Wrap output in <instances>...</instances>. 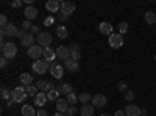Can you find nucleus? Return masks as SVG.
<instances>
[{
  "instance_id": "f257e3e1",
  "label": "nucleus",
  "mask_w": 156,
  "mask_h": 116,
  "mask_svg": "<svg viewBox=\"0 0 156 116\" xmlns=\"http://www.w3.org/2000/svg\"><path fill=\"white\" fill-rule=\"evenodd\" d=\"M17 55V46L14 43H6L3 47H2V57H5L6 60H12Z\"/></svg>"
},
{
  "instance_id": "f03ea898",
  "label": "nucleus",
  "mask_w": 156,
  "mask_h": 116,
  "mask_svg": "<svg viewBox=\"0 0 156 116\" xmlns=\"http://www.w3.org/2000/svg\"><path fill=\"white\" fill-rule=\"evenodd\" d=\"M51 64H53V63H48V61H45V60H36V61L33 63L31 68H33V71H34L36 74L42 75V74L47 72V69L51 68Z\"/></svg>"
},
{
  "instance_id": "7ed1b4c3",
  "label": "nucleus",
  "mask_w": 156,
  "mask_h": 116,
  "mask_svg": "<svg viewBox=\"0 0 156 116\" xmlns=\"http://www.w3.org/2000/svg\"><path fill=\"white\" fill-rule=\"evenodd\" d=\"M27 91H25V88H22V86H16L14 89L11 91V99L14 100V102H22V100H25L27 99Z\"/></svg>"
},
{
  "instance_id": "20e7f679",
  "label": "nucleus",
  "mask_w": 156,
  "mask_h": 116,
  "mask_svg": "<svg viewBox=\"0 0 156 116\" xmlns=\"http://www.w3.org/2000/svg\"><path fill=\"white\" fill-rule=\"evenodd\" d=\"M36 41H37V44L41 46V47H50V44H51V41H53V38H51V35L50 33H47V32H41L37 35V38H36Z\"/></svg>"
},
{
  "instance_id": "39448f33",
  "label": "nucleus",
  "mask_w": 156,
  "mask_h": 116,
  "mask_svg": "<svg viewBox=\"0 0 156 116\" xmlns=\"http://www.w3.org/2000/svg\"><path fill=\"white\" fill-rule=\"evenodd\" d=\"M27 54H28V57H30V58H33V60L36 61V60H39V58H41V57L44 55V47H41L39 44H34V46L28 47Z\"/></svg>"
},
{
  "instance_id": "423d86ee",
  "label": "nucleus",
  "mask_w": 156,
  "mask_h": 116,
  "mask_svg": "<svg viewBox=\"0 0 156 116\" xmlns=\"http://www.w3.org/2000/svg\"><path fill=\"white\" fill-rule=\"evenodd\" d=\"M17 28H16V25L14 24H11V22H8L5 27H0V33H2V36H9V38H12V36H17Z\"/></svg>"
},
{
  "instance_id": "0eeeda50",
  "label": "nucleus",
  "mask_w": 156,
  "mask_h": 116,
  "mask_svg": "<svg viewBox=\"0 0 156 116\" xmlns=\"http://www.w3.org/2000/svg\"><path fill=\"white\" fill-rule=\"evenodd\" d=\"M109 46H111L112 49H120V47L123 46V38H122V35H120V33H112V35L109 36Z\"/></svg>"
},
{
  "instance_id": "6e6552de",
  "label": "nucleus",
  "mask_w": 156,
  "mask_h": 116,
  "mask_svg": "<svg viewBox=\"0 0 156 116\" xmlns=\"http://www.w3.org/2000/svg\"><path fill=\"white\" fill-rule=\"evenodd\" d=\"M56 50V58H59V60H69L70 58V55H72V52H70V49L67 47V46H59L58 49H55Z\"/></svg>"
},
{
  "instance_id": "1a4fd4ad",
  "label": "nucleus",
  "mask_w": 156,
  "mask_h": 116,
  "mask_svg": "<svg viewBox=\"0 0 156 116\" xmlns=\"http://www.w3.org/2000/svg\"><path fill=\"white\" fill-rule=\"evenodd\" d=\"M106 102H108V99H106L105 94H95V96L92 97V105H94L95 108L105 107V105H106Z\"/></svg>"
},
{
  "instance_id": "9d476101",
  "label": "nucleus",
  "mask_w": 156,
  "mask_h": 116,
  "mask_svg": "<svg viewBox=\"0 0 156 116\" xmlns=\"http://www.w3.org/2000/svg\"><path fill=\"white\" fill-rule=\"evenodd\" d=\"M50 74L55 77V79H61V77L64 75V68L61 66L59 63H53L50 68Z\"/></svg>"
},
{
  "instance_id": "9b49d317",
  "label": "nucleus",
  "mask_w": 156,
  "mask_h": 116,
  "mask_svg": "<svg viewBox=\"0 0 156 116\" xmlns=\"http://www.w3.org/2000/svg\"><path fill=\"white\" fill-rule=\"evenodd\" d=\"M73 11H75V3L73 2H62L61 3V14L70 16Z\"/></svg>"
},
{
  "instance_id": "f8f14e48",
  "label": "nucleus",
  "mask_w": 156,
  "mask_h": 116,
  "mask_svg": "<svg viewBox=\"0 0 156 116\" xmlns=\"http://www.w3.org/2000/svg\"><path fill=\"white\" fill-rule=\"evenodd\" d=\"M125 113H126V116H142V108L134 104H129L125 108Z\"/></svg>"
},
{
  "instance_id": "ddd939ff",
  "label": "nucleus",
  "mask_w": 156,
  "mask_h": 116,
  "mask_svg": "<svg viewBox=\"0 0 156 116\" xmlns=\"http://www.w3.org/2000/svg\"><path fill=\"white\" fill-rule=\"evenodd\" d=\"M45 9L48 13H58V11H61V3L58 0H48L45 3Z\"/></svg>"
},
{
  "instance_id": "4468645a",
  "label": "nucleus",
  "mask_w": 156,
  "mask_h": 116,
  "mask_svg": "<svg viewBox=\"0 0 156 116\" xmlns=\"http://www.w3.org/2000/svg\"><path fill=\"white\" fill-rule=\"evenodd\" d=\"M23 14H25V17H27V21L36 19V16H37V8L33 6V5H28L27 8L23 9Z\"/></svg>"
},
{
  "instance_id": "2eb2a0df",
  "label": "nucleus",
  "mask_w": 156,
  "mask_h": 116,
  "mask_svg": "<svg viewBox=\"0 0 156 116\" xmlns=\"http://www.w3.org/2000/svg\"><path fill=\"white\" fill-rule=\"evenodd\" d=\"M36 86H37V89H41V93H48V91H51L55 86H53V83H50V82H44V80H39L37 83H36Z\"/></svg>"
},
{
  "instance_id": "dca6fc26",
  "label": "nucleus",
  "mask_w": 156,
  "mask_h": 116,
  "mask_svg": "<svg viewBox=\"0 0 156 116\" xmlns=\"http://www.w3.org/2000/svg\"><path fill=\"white\" fill-rule=\"evenodd\" d=\"M64 68H66L67 71H70V72H76L78 69H80V64H78V61H73L72 58H69V60L64 61Z\"/></svg>"
},
{
  "instance_id": "f3484780",
  "label": "nucleus",
  "mask_w": 156,
  "mask_h": 116,
  "mask_svg": "<svg viewBox=\"0 0 156 116\" xmlns=\"http://www.w3.org/2000/svg\"><path fill=\"white\" fill-rule=\"evenodd\" d=\"M98 30H100L101 35H108V36H111V35H112V25H111L109 22H100Z\"/></svg>"
},
{
  "instance_id": "a211bd4d",
  "label": "nucleus",
  "mask_w": 156,
  "mask_h": 116,
  "mask_svg": "<svg viewBox=\"0 0 156 116\" xmlns=\"http://www.w3.org/2000/svg\"><path fill=\"white\" fill-rule=\"evenodd\" d=\"M44 58L48 63H53V60L56 58V50H53L51 47H45L44 49Z\"/></svg>"
},
{
  "instance_id": "6ab92c4d",
  "label": "nucleus",
  "mask_w": 156,
  "mask_h": 116,
  "mask_svg": "<svg viewBox=\"0 0 156 116\" xmlns=\"http://www.w3.org/2000/svg\"><path fill=\"white\" fill-rule=\"evenodd\" d=\"M45 102H48V97H47V93H39L36 97H34V104L37 107H44Z\"/></svg>"
},
{
  "instance_id": "aec40b11",
  "label": "nucleus",
  "mask_w": 156,
  "mask_h": 116,
  "mask_svg": "<svg viewBox=\"0 0 156 116\" xmlns=\"http://www.w3.org/2000/svg\"><path fill=\"white\" fill-rule=\"evenodd\" d=\"M56 108L59 113H66L69 110V102L66 99H58L56 100Z\"/></svg>"
},
{
  "instance_id": "412c9836",
  "label": "nucleus",
  "mask_w": 156,
  "mask_h": 116,
  "mask_svg": "<svg viewBox=\"0 0 156 116\" xmlns=\"http://www.w3.org/2000/svg\"><path fill=\"white\" fill-rule=\"evenodd\" d=\"M94 105L92 104H84L83 107H81V110H80V113H81V116H92L94 114Z\"/></svg>"
},
{
  "instance_id": "4be33fe9",
  "label": "nucleus",
  "mask_w": 156,
  "mask_h": 116,
  "mask_svg": "<svg viewBox=\"0 0 156 116\" xmlns=\"http://www.w3.org/2000/svg\"><path fill=\"white\" fill-rule=\"evenodd\" d=\"M58 91H59V94L67 96V94L73 93V88H72V85H70V83H62V85L58 88Z\"/></svg>"
},
{
  "instance_id": "5701e85b",
  "label": "nucleus",
  "mask_w": 156,
  "mask_h": 116,
  "mask_svg": "<svg viewBox=\"0 0 156 116\" xmlns=\"http://www.w3.org/2000/svg\"><path fill=\"white\" fill-rule=\"evenodd\" d=\"M22 46H25V47H31V46H34V35H31V33H27V36L22 39Z\"/></svg>"
},
{
  "instance_id": "b1692460",
  "label": "nucleus",
  "mask_w": 156,
  "mask_h": 116,
  "mask_svg": "<svg viewBox=\"0 0 156 116\" xmlns=\"http://www.w3.org/2000/svg\"><path fill=\"white\" fill-rule=\"evenodd\" d=\"M22 114L23 116H34V114H37V111H34V108L31 105L25 104V105H22Z\"/></svg>"
},
{
  "instance_id": "393cba45",
  "label": "nucleus",
  "mask_w": 156,
  "mask_h": 116,
  "mask_svg": "<svg viewBox=\"0 0 156 116\" xmlns=\"http://www.w3.org/2000/svg\"><path fill=\"white\" fill-rule=\"evenodd\" d=\"M144 19H145V22H147L148 25L156 24V14H154L153 11H147L145 14H144Z\"/></svg>"
},
{
  "instance_id": "a878e982",
  "label": "nucleus",
  "mask_w": 156,
  "mask_h": 116,
  "mask_svg": "<svg viewBox=\"0 0 156 116\" xmlns=\"http://www.w3.org/2000/svg\"><path fill=\"white\" fill-rule=\"evenodd\" d=\"M20 82H22V85H25V86L31 85V82H33V75H30V74H27V72H23V74L20 75Z\"/></svg>"
},
{
  "instance_id": "bb28decb",
  "label": "nucleus",
  "mask_w": 156,
  "mask_h": 116,
  "mask_svg": "<svg viewBox=\"0 0 156 116\" xmlns=\"http://www.w3.org/2000/svg\"><path fill=\"white\" fill-rule=\"evenodd\" d=\"M25 91H27V94H28V96H33V97H36V96L39 94L37 86H36V85H28V86H25Z\"/></svg>"
},
{
  "instance_id": "cd10ccee",
  "label": "nucleus",
  "mask_w": 156,
  "mask_h": 116,
  "mask_svg": "<svg viewBox=\"0 0 156 116\" xmlns=\"http://www.w3.org/2000/svg\"><path fill=\"white\" fill-rule=\"evenodd\" d=\"M56 35L61 38V39H66L67 35H69V32H67V28L64 27V25H59V27L56 28Z\"/></svg>"
},
{
  "instance_id": "c85d7f7f",
  "label": "nucleus",
  "mask_w": 156,
  "mask_h": 116,
  "mask_svg": "<svg viewBox=\"0 0 156 116\" xmlns=\"http://www.w3.org/2000/svg\"><path fill=\"white\" fill-rule=\"evenodd\" d=\"M47 97H48V100H58V99H59V91L53 88L51 91L47 93Z\"/></svg>"
},
{
  "instance_id": "c756f323",
  "label": "nucleus",
  "mask_w": 156,
  "mask_h": 116,
  "mask_svg": "<svg viewBox=\"0 0 156 116\" xmlns=\"http://www.w3.org/2000/svg\"><path fill=\"white\" fill-rule=\"evenodd\" d=\"M78 100L83 102V105H84V104H87L89 100H92V96H90L89 93H81L80 96H78Z\"/></svg>"
},
{
  "instance_id": "7c9ffc66",
  "label": "nucleus",
  "mask_w": 156,
  "mask_h": 116,
  "mask_svg": "<svg viewBox=\"0 0 156 116\" xmlns=\"http://www.w3.org/2000/svg\"><path fill=\"white\" fill-rule=\"evenodd\" d=\"M66 100L69 102L70 105H73V104H76V102H78V96H76L75 93H70V94L66 96Z\"/></svg>"
},
{
  "instance_id": "2f4dec72",
  "label": "nucleus",
  "mask_w": 156,
  "mask_h": 116,
  "mask_svg": "<svg viewBox=\"0 0 156 116\" xmlns=\"http://www.w3.org/2000/svg\"><path fill=\"white\" fill-rule=\"evenodd\" d=\"M126 32H128V22H120L119 24V33L123 36Z\"/></svg>"
},
{
  "instance_id": "473e14b6",
  "label": "nucleus",
  "mask_w": 156,
  "mask_h": 116,
  "mask_svg": "<svg viewBox=\"0 0 156 116\" xmlns=\"http://www.w3.org/2000/svg\"><path fill=\"white\" fill-rule=\"evenodd\" d=\"M117 89H119V91H122V93H126V91H128V85H126L125 82H119V83H117Z\"/></svg>"
},
{
  "instance_id": "72a5a7b5",
  "label": "nucleus",
  "mask_w": 156,
  "mask_h": 116,
  "mask_svg": "<svg viewBox=\"0 0 156 116\" xmlns=\"http://www.w3.org/2000/svg\"><path fill=\"white\" fill-rule=\"evenodd\" d=\"M76 111H78V110H76V107H75V105H70V107H69V110H67L66 113H64V116H73V114H76Z\"/></svg>"
},
{
  "instance_id": "f704fd0d",
  "label": "nucleus",
  "mask_w": 156,
  "mask_h": 116,
  "mask_svg": "<svg viewBox=\"0 0 156 116\" xmlns=\"http://www.w3.org/2000/svg\"><path fill=\"white\" fill-rule=\"evenodd\" d=\"M0 94H2V99H5V100H9L11 99V93L8 91L6 88H2V93H0Z\"/></svg>"
},
{
  "instance_id": "c9c22d12",
  "label": "nucleus",
  "mask_w": 156,
  "mask_h": 116,
  "mask_svg": "<svg viewBox=\"0 0 156 116\" xmlns=\"http://www.w3.org/2000/svg\"><path fill=\"white\" fill-rule=\"evenodd\" d=\"M31 28H33V25H31V22L30 21H25V22H22V30H30L31 32Z\"/></svg>"
},
{
  "instance_id": "e433bc0d",
  "label": "nucleus",
  "mask_w": 156,
  "mask_h": 116,
  "mask_svg": "<svg viewBox=\"0 0 156 116\" xmlns=\"http://www.w3.org/2000/svg\"><path fill=\"white\" fill-rule=\"evenodd\" d=\"M133 99H134V91H129L128 89L125 93V100H133Z\"/></svg>"
},
{
  "instance_id": "4c0bfd02",
  "label": "nucleus",
  "mask_w": 156,
  "mask_h": 116,
  "mask_svg": "<svg viewBox=\"0 0 156 116\" xmlns=\"http://www.w3.org/2000/svg\"><path fill=\"white\" fill-rule=\"evenodd\" d=\"M69 49H70V52H80V46H78L76 43H72L69 46Z\"/></svg>"
},
{
  "instance_id": "58836bf2",
  "label": "nucleus",
  "mask_w": 156,
  "mask_h": 116,
  "mask_svg": "<svg viewBox=\"0 0 156 116\" xmlns=\"http://www.w3.org/2000/svg\"><path fill=\"white\" fill-rule=\"evenodd\" d=\"M53 22H55V19L51 17V16H48V17H45V21H44V25H47V27H50V25L53 24Z\"/></svg>"
},
{
  "instance_id": "ea45409f",
  "label": "nucleus",
  "mask_w": 156,
  "mask_h": 116,
  "mask_svg": "<svg viewBox=\"0 0 156 116\" xmlns=\"http://www.w3.org/2000/svg\"><path fill=\"white\" fill-rule=\"evenodd\" d=\"M25 36H27V33H25V30H19V32H17V36H16V38H19V39L22 41Z\"/></svg>"
},
{
  "instance_id": "a19ab883",
  "label": "nucleus",
  "mask_w": 156,
  "mask_h": 116,
  "mask_svg": "<svg viewBox=\"0 0 156 116\" xmlns=\"http://www.w3.org/2000/svg\"><path fill=\"white\" fill-rule=\"evenodd\" d=\"M80 58H81V54L80 52H72V60L73 61H78Z\"/></svg>"
},
{
  "instance_id": "79ce46f5",
  "label": "nucleus",
  "mask_w": 156,
  "mask_h": 116,
  "mask_svg": "<svg viewBox=\"0 0 156 116\" xmlns=\"http://www.w3.org/2000/svg\"><path fill=\"white\" fill-rule=\"evenodd\" d=\"M0 24H2L0 27H5V25L8 24V21H6V16H5V14H2V16H0Z\"/></svg>"
},
{
  "instance_id": "37998d69",
  "label": "nucleus",
  "mask_w": 156,
  "mask_h": 116,
  "mask_svg": "<svg viewBox=\"0 0 156 116\" xmlns=\"http://www.w3.org/2000/svg\"><path fill=\"white\" fill-rule=\"evenodd\" d=\"M6 64H8V60H6L5 57H2V58H0V66H2V68H6Z\"/></svg>"
},
{
  "instance_id": "c03bdc74",
  "label": "nucleus",
  "mask_w": 156,
  "mask_h": 116,
  "mask_svg": "<svg viewBox=\"0 0 156 116\" xmlns=\"http://www.w3.org/2000/svg\"><path fill=\"white\" fill-rule=\"evenodd\" d=\"M20 5H22V0H14V2L11 3V6H12V8H19Z\"/></svg>"
},
{
  "instance_id": "a18cd8bd",
  "label": "nucleus",
  "mask_w": 156,
  "mask_h": 116,
  "mask_svg": "<svg viewBox=\"0 0 156 116\" xmlns=\"http://www.w3.org/2000/svg\"><path fill=\"white\" fill-rule=\"evenodd\" d=\"M34 33H36V35L41 33V32H39V28L36 27V25H33V28H31V35H34Z\"/></svg>"
},
{
  "instance_id": "49530a36",
  "label": "nucleus",
  "mask_w": 156,
  "mask_h": 116,
  "mask_svg": "<svg viewBox=\"0 0 156 116\" xmlns=\"http://www.w3.org/2000/svg\"><path fill=\"white\" fill-rule=\"evenodd\" d=\"M114 116H126V113H125V110H123V111L119 110V111H115V113H114Z\"/></svg>"
},
{
  "instance_id": "de8ad7c7",
  "label": "nucleus",
  "mask_w": 156,
  "mask_h": 116,
  "mask_svg": "<svg viewBox=\"0 0 156 116\" xmlns=\"http://www.w3.org/2000/svg\"><path fill=\"white\" fill-rule=\"evenodd\" d=\"M37 116H47V111L45 110H39L37 111Z\"/></svg>"
},
{
  "instance_id": "09e8293b",
  "label": "nucleus",
  "mask_w": 156,
  "mask_h": 116,
  "mask_svg": "<svg viewBox=\"0 0 156 116\" xmlns=\"http://www.w3.org/2000/svg\"><path fill=\"white\" fill-rule=\"evenodd\" d=\"M66 21H67V16H64V14L59 16V22H66Z\"/></svg>"
},
{
  "instance_id": "8fccbe9b",
  "label": "nucleus",
  "mask_w": 156,
  "mask_h": 116,
  "mask_svg": "<svg viewBox=\"0 0 156 116\" xmlns=\"http://www.w3.org/2000/svg\"><path fill=\"white\" fill-rule=\"evenodd\" d=\"M6 104H8V105H12V104H14V100L9 99V100H6Z\"/></svg>"
},
{
  "instance_id": "3c124183",
  "label": "nucleus",
  "mask_w": 156,
  "mask_h": 116,
  "mask_svg": "<svg viewBox=\"0 0 156 116\" xmlns=\"http://www.w3.org/2000/svg\"><path fill=\"white\" fill-rule=\"evenodd\" d=\"M142 116H147V110H142Z\"/></svg>"
},
{
  "instance_id": "603ef678",
  "label": "nucleus",
  "mask_w": 156,
  "mask_h": 116,
  "mask_svg": "<svg viewBox=\"0 0 156 116\" xmlns=\"http://www.w3.org/2000/svg\"><path fill=\"white\" fill-rule=\"evenodd\" d=\"M55 116H64V114H62V113H59V111H58V113H55Z\"/></svg>"
},
{
  "instance_id": "864d4df0",
  "label": "nucleus",
  "mask_w": 156,
  "mask_h": 116,
  "mask_svg": "<svg viewBox=\"0 0 156 116\" xmlns=\"http://www.w3.org/2000/svg\"><path fill=\"white\" fill-rule=\"evenodd\" d=\"M101 116H111V114H101Z\"/></svg>"
},
{
  "instance_id": "5fc2aeb1",
  "label": "nucleus",
  "mask_w": 156,
  "mask_h": 116,
  "mask_svg": "<svg viewBox=\"0 0 156 116\" xmlns=\"http://www.w3.org/2000/svg\"><path fill=\"white\" fill-rule=\"evenodd\" d=\"M154 58H156V55H154Z\"/></svg>"
}]
</instances>
